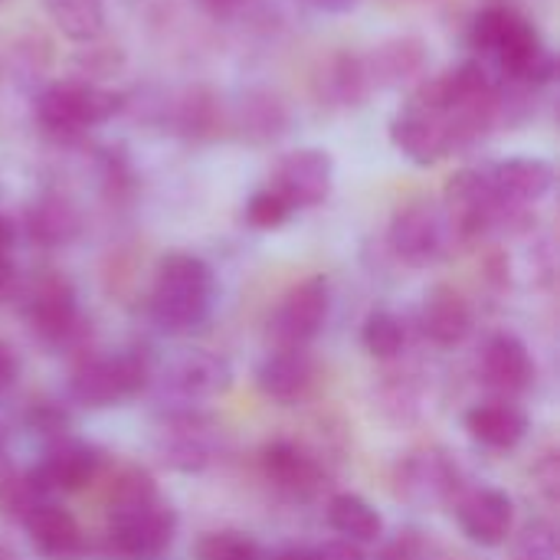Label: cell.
Instances as JSON below:
<instances>
[{
    "label": "cell",
    "mask_w": 560,
    "mask_h": 560,
    "mask_svg": "<svg viewBox=\"0 0 560 560\" xmlns=\"http://www.w3.org/2000/svg\"><path fill=\"white\" fill-rule=\"evenodd\" d=\"M469 46L476 49L479 62L509 85L541 92L558 72L555 52L541 30L509 3H492L476 13L469 26Z\"/></svg>",
    "instance_id": "cell-1"
},
{
    "label": "cell",
    "mask_w": 560,
    "mask_h": 560,
    "mask_svg": "<svg viewBox=\"0 0 560 560\" xmlns=\"http://www.w3.org/2000/svg\"><path fill=\"white\" fill-rule=\"evenodd\" d=\"M217 279L213 269L194 253H167L158 262L154 285H151V318L158 328L171 335L194 331L213 308Z\"/></svg>",
    "instance_id": "cell-2"
},
{
    "label": "cell",
    "mask_w": 560,
    "mask_h": 560,
    "mask_svg": "<svg viewBox=\"0 0 560 560\" xmlns=\"http://www.w3.org/2000/svg\"><path fill=\"white\" fill-rule=\"evenodd\" d=\"M128 108V95L108 85L62 79L39 89L33 102V115L43 131L56 138H79L89 128H98Z\"/></svg>",
    "instance_id": "cell-3"
},
{
    "label": "cell",
    "mask_w": 560,
    "mask_h": 560,
    "mask_svg": "<svg viewBox=\"0 0 560 560\" xmlns=\"http://www.w3.org/2000/svg\"><path fill=\"white\" fill-rule=\"evenodd\" d=\"M148 384H151V361L138 351H121V354L85 358L69 377V394L82 407L105 410L138 397Z\"/></svg>",
    "instance_id": "cell-4"
},
{
    "label": "cell",
    "mask_w": 560,
    "mask_h": 560,
    "mask_svg": "<svg viewBox=\"0 0 560 560\" xmlns=\"http://www.w3.org/2000/svg\"><path fill=\"white\" fill-rule=\"evenodd\" d=\"M387 243L400 262L423 269V266L446 259L459 240H456L443 207H436L430 200H413L394 213V220L387 226Z\"/></svg>",
    "instance_id": "cell-5"
},
{
    "label": "cell",
    "mask_w": 560,
    "mask_h": 560,
    "mask_svg": "<svg viewBox=\"0 0 560 560\" xmlns=\"http://www.w3.org/2000/svg\"><path fill=\"white\" fill-rule=\"evenodd\" d=\"M331 308V289L325 276H308L292 285L269 315L266 338L272 351H305L325 328Z\"/></svg>",
    "instance_id": "cell-6"
},
{
    "label": "cell",
    "mask_w": 560,
    "mask_h": 560,
    "mask_svg": "<svg viewBox=\"0 0 560 560\" xmlns=\"http://www.w3.org/2000/svg\"><path fill=\"white\" fill-rule=\"evenodd\" d=\"M174 532H177V515L164 499H158L138 509L108 512L105 545L108 555L118 560H158L171 548Z\"/></svg>",
    "instance_id": "cell-7"
},
{
    "label": "cell",
    "mask_w": 560,
    "mask_h": 560,
    "mask_svg": "<svg viewBox=\"0 0 560 560\" xmlns=\"http://www.w3.org/2000/svg\"><path fill=\"white\" fill-rule=\"evenodd\" d=\"M390 144L417 167H433V164L459 154V141H456L450 118L440 108H433L413 95L390 118Z\"/></svg>",
    "instance_id": "cell-8"
},
{
    "label": "cell",
    "mask_w": 560,
    "mask_h": 560,
    "mask_svg": "<svg viewBox=\"0 0 560 560\" xmlns=\"http://www.w3.org/2000/svg\"><path fill=\"white\" fill-rule=\"evenodd\" d=\"M23 318L33 331L36 341H43L46 348H66L75 345L82 338V318H79V302H75V289L69 285V279L49 272L39 276L26 299H23Z\"/></svg>",
    "instance_id": "cell-9"
},
{
    "label": "cell",
    "mask_w": 560,
    "mask_h": 560,
    "mask_svg": "<svg viewBox=\"0 0 560 560\" xmlns=\"http://www.w3.org/2000/svg\"><path fill=\"white\" fill-rule=\"evenodd\" d=\"M269 187L279 190L292 210L322 207L331 197V187H335V161H331V154L325 148L289 151L272 167Z\"/></svg>",
    "instance_id": "cell-10"
},
{
    "label": "cell",
    "mask_w": 560,
    "mask_h": 560,
    "mask_svg": "<svg viewBox=\"0 0 560 560\" xmlns=\"http://www.w3.org/2000/svg\"><path fill=\"white\" fill-rule=\"evenodd\" d=\"M161 121L184 141H213L230 131V112L223 98L207 85H187L158 102Z\"/></svg>",
    "instance_id": "cell-11"
},
{
    "label": "cell",
    "mask_w": 560,
    "mask_h": 560,
    "mask_svg": "<svg viewBox=\"0 0 560 560\" xmlns=\"http://www.w3.org/2000/svg\"><path fill=\"white\" fill-rule=\"evenodd\" d=\"M463 535L482 548H502L515 535V505L502 489H472L456 499Z\"/></svg>",
    "instance_id": "cell-12"
},
{
    "label": "cell",
    "mask_w": 560,
    "mask_h": 560,
    "mask_svg": "<svg viewBox=\"0 0 560 560\" xmlns=\"http://www.w3.org/2000/svg\"><path fill=\"white\" fill-rule=\"evenodd\" d=\"M312 85H315L318 102L328 105V108H338V112L361 108L374 95L364 56L348 52V49H338V52L325 56L322 66L315 69Z\"/></svg>",
    "instance_id": "cell-13"
},
{
    "label": "cell",
    "mask_w": 560,
    "mask_h": 560,
    "mask_svg": "<svg viewBox=\"0 0 560 560\" xmlns=\"http://www.w3.org/2000/svg\"><path fill=\"white\" fill-rule=\"evenodd\" d=\"M486 174H489L495 197L505 207H518V210L541 203L555 190V180H558L555 164L545 158H505L499 164H489Z\"/></svg>",
    "instance_id": "cell-14"
},
{
    "label": "cell",
    "mask_w": 560,
    "mask_h": 560,
    "mask_svg": "<svg viewBox=\"0 0 560 560\" xmlns=\"http://www.w3.org/2000/svg\"><path fill=\"white\" fill-rule=\"evenodd\" d=\"M400 495L413 505H440L459 499V469L446 453H413L400 463Z\"/></svg>",
    "instance_id": "cell-15"
},
{
    "label": "cell",
    "mask_w": 560,
    "mask_h": 560,
    "mask_svg": "<svg viewBox=\"0 0 560 560\" xmlns=\"http://www.w3.org/2000/svg\"><path fill=\"white\" fill-rule=\"evenodd\" d=\"M427 43L420 36H390L384 43H377L368 56V75L374 89H404V85H417L427 75Z\"/></svg>",
    "instance_id": "cell-16"
},
{
    "label": "cell",
    "mask_w": 560,
    "mask_h": 560,
    "mask_svg": "<svg viewBox=\"0 0 560 560\" xmlns=\"http://www.w3.org/2000/svg\"><path fill=\"white\" fill-rule=\"evenodd\" d=\"M98 466H102V456L89 443L66 436V440L49 443V450H46L43 463L33 469V476L46 495L49 492H79L98 476Z\"/></svg>",
    "instance_id": "cell-17"
},
{
    "label": "cell",
    "mask_w": 560,
    "mask_h": 560,
    "mask_svg": "<svg viewBox=\"0 0 560 560\" xmlns=\"http://www.w3.org/2000/svg\"><path fill=\"white\" fill-rule=\"evenodd\" d=\"M230 384H233V371L213 351H190L180 361H174L164 374V390L184 404H197V400L226 394Z\"/></svg>",
    "instance_id": "cell-18"
},
{
    "label": "cell",
    "mask_w": 560,
    "mask_h": 560,
    "mask_svg": "<svg viewBox=\"0 0 560 560\" xmlns=\"http://www.w3.org/2000/svg\"><path fill=\"white\" fill-rule=\"evenodd\" d=\"M23 528L43 560H82L89 551V541H85L79 522L49 499L39 502L23 518Z\"/></svg>",
    "instance_id": "cell-19"
},
{
    "label": "cell",
    "mask_w": 560,
    "mask_h": 560,
    "mask_svg": "<svg viewBox=\"0 0 560 560\" xmlns=\"http://www.w3.org/2000/svg\"><path fill=\"white\" fill-rule=\"evenodd\" d=\"M289 108L272 89H246L230 112V131L246 144H272L289 131Z\"/></svg>",
    "instance_id": "cell-20"
},
{
    "label": "cell",
    "mask_w": 560,
    "mask_h": 560,
    "mask_svg": "<svg viewBox=\"0 0 560 560\" xmlns=\"http://www.w3.org/2000/svg\"><path fill=\"white\" fill-rule=\"evenodd\" d=\"M158 453L164 466L177 472H200L213 463V440L207 433V420L197 413H177L161 427Z\"/></svg>",
    "instance_id": "cell-21"
},
{
    "label": "cell",
    "mask_w": 560,
    "mask_h": 560,
    "mask_svg": "<svg viewBox=\"0 0 560 560\" xmlns=\"http://www.w3.org/2000/svg\"><path fill=\"white\" fill-rule=\"evenodd\" d=\"M420 328L423 335L440 348H456L472 335V305L469 299L453 285H433L420 308Z\"/></svg>",
    "instance_id": "cell-22"
},
{
    "label": "cell",
    "mask_w": 560,
    "mask_h": 560,
    "mask_svg": "<svg viewBox=\"0 0 560 560\" xmlns=\"http://www.w3.org/2000/svg\"><path fill=\"white\" fill-rule=\"evenodd\" d=\"M482 377L502 397H515L528 390L535 381V361L528 354V345L509 331L492 335L482 351Z\"/></svg>",
    "instance_id": "cell-23"
},
{
    "label": "cell",
    "mask_w": 560,
    "mask_h": 560,
    "mask_svg": "<svg viewBox=\"0 0 560 560\" xmlns=\"http://www.w3.org/2000/svg\"><path fill=\"white\" fill-rule=\"evenodd\" d=\"M259 463H262V476L279 492H285L292 499H312L325 482V472H322L318 459L308 456L305 450H299L295 443H285V440L269 443L262 450Z\"/></svg>",
    "instance_id": "cell-24"
},
{
    "label": "cell",
    "mask_w": 560,
    "mask_h": 560,
    "mask_svg": "<svg viewBox=\"0 0 560 560\" xmlns=\"http://www.w3.org/2000/svg\"><path fill=\"white\" fill-rule=\"evenodd\" d=\"M23 226H26V236H30L36 246H43V249H59V246H69V243L79 236V230H82V213H79V207H75L69 197L49 190V194H39V197L26 207Z\"/></svg>",
    "instance_id": "cell-25"
},
{
    "label": "cell",
    "mask_w": 560,
    "mask_h": 560,
    "mask_svg": "<svg viewBox=\"0 0 560 560\" xmlns=\"http://www.w3.org/2000/svg\"><path fill=\"white\" fill-rule=\"evenodd\" d=\"M466 430L489 450H515L528 436V413L512 397H495L466 413Z\"/></svg>",
    "instance_id": "cell-26"
},
{
    "label": "cell",
    "mask_w": 560,
    "mask_h": 560,
    "mask_svg": "<svg viewBox=\"0 0 560 560\" xmlns=\"http://www.w3.org/2000/svg\"><path fill=\"white\" fill-rule=\"evenodd\" d=\"M312 381H315V364L308 351H272L256 371V387L276 404L302 400Z\"/></svg>",
    "instance_id": "cell-27"
},
{
    "label": "cell",
    "mask_w": 560,
    "mask_h": 560,
    "mask_svg": "<svg viewBox=\"0 0 560 560\" xmlns=\"http://www.w3.org/2000/svg\"><path fill=\"white\" fill-rule=\"evenodd\" d=\"M328 525H331L341 538H348V541H354V545H374V541H381V535H384V518H381V512H377L368 499H361V495H354V492H338V495H331V502H328Z\"/></svg>",
    "instance_id": "cell-28"
},
{
    "label": "cell",
    "mask_w": 560,
    "mask_h": 560,
    "mask_svg": "<svg viewBox=\"0 0 560 560\" xmlns=\"http://www.w3.org/2000/svg\"><path fill=\"white\" fill-rule=\"evenodd\" d=\"M43 10L72 43H92L105 33V0H43Z\"/></svg>",
    "instance_id": "cell-29"
},
{
    "label": "cell",
    "mask_w": 560,
    "mask_h": 560,
    "mask_svg": "<svg viewBox=\"0 0 560 560\" xmlns=\"http://www.w3.org/2000/svg\"><path fill=\"white\" fill-rule=\"evenodd\" d=\"M361 345L371 358L377 361H390L404 351L407 345V328L404 322L387 312V308H377L364 318V328H361Z\"/></svg>",
    "instance_id": "cell-30"
},
{
    "label": "cell",
    "mask_w": 560,
    "mask_h": 560,
    "mask_svg": "<svg viewBox=\"0 0 560 560\" xmlns=\"http://www.w3.org/2000/svg\"><path fill=\"white\" fill-rule=\"evenodd\" d=\"M39 502H46V492L39 489L33 469H26V472H16V469L0 472V515L23 522Z\"/></svg>",
    "instance_id": "cell-31"
},
{
    "label": "cell",
    "mask_w": 560,
    "mask_h": 560,
    "mask_svg": "<svg viewBox=\"0 0 560 560\" xmlns=\"http://www.w3.org/2000/svg\"><path fill=\"white\" fill-rule=\"evenodd\" d=\"M72 62H75V75L72 79L105 85V79H112L125 66V52H121V46L102 43V36H98L92 43H82V49L75 52Z\"/></svg>",
    "instance_id": "cell-32"
},
{
    "label": "cell",
    "mask_w": 560,
    "mask_h": 560,
    "mask_svg": "<svg viewBox=\"0 0 560 560\" xmlns=\"http://www.w3.org/2000/svg\"><path fill=\"white\" fill-rule=\"evenodd\" d=\"M161 492H158V482L151 479V472H144L141 466H125L112 486V495H108V512H125V509H138V505H148V502H158Z\"/></svg>",
    "instance_id": "cell-33"
},
{
    "label": "cell",
    "mask_w": 560,
    "mask_h": 560,
    "mask_svg": "<svg viewBox=\"0 0 560 560\" xmlns=\"http://www.w3.org/2000/svg\"><path fill=\"white\" fill-rule=\"evenodd\" d=\"M194 560H269L262 548L240 532H210L194 545Z\"/></svg>",
    "instance_id": "cell-34"
},
{
    "label": "cell",
    "mask_w": 560,
    "mask_h": 560,
    "mask_svg": "<svg viewBox=\"0 0 560 560\" xmlns=\"http://www.w3.org/2000/svg\"><path fill=\"white\" fill-rule=\"evenodd\" d=\"M558 528L545 518L528 522L518 535H512L509 560H558Z\"/></svg>",
    "instance_id": "cell-35"
},
{
    "label": "cell",
    "mask_w": 560,
    "mask_h": 560,
    "mask_svg": "<svg viewBox=\"0 0 560 560\" xmlns=\"http://www.w3.org/2000/svg\"><path fill=\"white\" fill-rule=\"evenodd\" d=\"M295 210L285 203V197L279 194V190H272V187H262V190H256L249 200H246V223L253 226V230H279L282 223H289V217H292Z\"/></svg>",
    "instance_id": "cell-36"
},
{
    "label": "cell",
    "mask_w": 560,
    "mask_h": 560,
    "mask_svg": "<svg viewBox=\"0 0 560 560\" xmlns=\"http://www.w3.org/2000/svg\"><path fill=\"white\" fill-rule=\"evenodd\" d=\"M26 427L33 433H39V436H46L49 443H56V440H66L69 436V413L59 404H52V400H39V404L30 407Z\"/></svg>",
    "instance_id": "cell-37"
},
{
    "label": "cell",
    "mask_w": 560,
    "mask_h": 560,
    "mask_svg": "<svg viewBox=\"0 0 560 560\" xmlns=\"http://www.w3.org/2000/svg\"><path fill=\"white\" fill-rule=\"evenodd\" d=\"M381 560H443L436 541H430L423 532H400L387 548Z\"/></svg>",
    "instance_id": "cell-38"
},
{
    "label": "cell",
    "mask_w": 560,
    "mask_h": 560,
    "mask_svg": "<svg viewBox=\"0 0 560 560\" xmlns=\"http://www.w3.org/2000/svg\"><path fill=\"white\" fill-rule=\"evenodd\" d=\"M535 476H538V489L545 492L548 502H558L560 499V463L555 453H548L538 466H535Z\"/></svg>",
    "instance_id": "cell-39"
},
{
    "label": "cell",
    "mask_w": 560,
    "mask_h": 560,
    "mask_svg": "<svg viewBox=\"0 0 560 560\" xmlns=\"http://www.w3.org/2000/svg\"><path fill=\"white\" fill-rule=\"evenodd\" d=\"M315 558L318 560H368L364 548L348 541V538H338V541H328L322 548H315Z\"/></svg>",
    "instance_id": "cell-40"
},
{
    "label": "cell",
    "mask_w": 560,
    "mask_h": 560,
    "mask_svg": "<svg viewBox=\"0 0 560 560\" xmlns=\"http://www.w3.org/2000/svg\"><path fill=\"white\" fill-rule=\"evenodd\" d=\"M16 377H20V358L7 341H0V394H7L16 384Z\"/></svg>",
    "instance_id": "cell-41"
},
{
    "label": "cell",
    "mask_w": 560,
    "mask_h": 560,
    "mask_svg": "<svg viewBox=\"0 0 560 560\" xmlns=\"http://www.w3.org/2000/svg\"><path fill=\"white\" fill-rule=\"evenodd\" d=\"M210 16H236L243 13L253 0H200Z\"/></svg>",
    "instance_id": "cell-42"
},
{
    "label": "cell",
    "mask_w": 560,
    "mask_h": 560,
    "mask_svg": "<svg viewBox=\"0 0 560 560\" xmlns=\"http://www.w3.org/2000/svg\"><path fill=\"white\" fill-rule=\"evenodd\" d=\"M16 289V266L10 262V256H0V302L10 299V292Z\"/></svg>",
    "instance_id": "cell-43"
},
{
    "label": "cell",
    "mask_w": 560,
    "mask_h": 560,
    "mask_svg": "<svg viewBox=\"0 0 560 560\" xmlns=\"http://www.w3.org/2000/svg\"><path fill=\"white\" fill-rule=\"evenodd\" d=\"M305 3H312V7H318V10H328V13H345V10H351L358 0H305Z\"/></svg>",
    "instance_id": "cell-44"
},
{
    "label": "cell",
    "mask_w": 560,
    "mask_h": 560,
    "mask_svg": "<svg viewBox=\"0 0 560 560\" xmlns=\"http://www.w3.org/2000/svg\"><path fill=\"white\" fill-rule=\"evenodd\" d=\"M272 560H318V558H315V551H308V548H285V551H279Z\"/></svg>",
    "instance_id": "cell-45"
},
{
    "label": "cell",
    "mask_w": 560,
    "mask_h": 560,
    "mask_svg": "<svg viewBox=\"0 0 560 560\" xmlns=\"http://www.w3.org/2000/svg\"><path fill=\"white\" fill-rule=\"evenodd\" d=\"M10 243H13V226H10V220L0 213V256L10 249Z\"/></svg>",
    "instance_id": "cell-46"
},
{
    "label": "cell",
    "mask_w": 560,
    "mask_h": 560,
    "mask_svg": "<svg viewBox=\"0 0 560 560\" xmlns=\"http://www.w3.org/2000/svg\"><path fill=\"white\" fill-rule=\"evenodd\" d=\"M0 560H20V555H16L10 545H3V541H0Z\"/></svg>",
    "instance_id": "cell-47"
},
{
    "label": "cell",
    "mask_w": 560,
    "mask_h": 560,
    "mask_svg": "<svg viewBox=\"0 0 560 560\" xmlns=\"http://www.w3.org/2000/svg\"><path fill=\"white\" fill-rule=\"evenodd\" d=\"M3 446H7V436H3V430H0V453H3Z\"/></svg>",
    "instance_id": "cell-48"
}]
</instances>
